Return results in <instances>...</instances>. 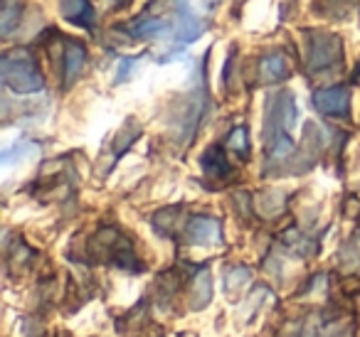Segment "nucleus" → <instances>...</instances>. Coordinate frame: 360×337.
I'll return each instance as SVG.
<instances>
[{
    "mask_svg": "<svg viewBox=\"0 0 360 337\" xmlns=\"http://www.w3.org/2000/svg\"><path fill=\"white\" fill-rule=\"evenodd\" d=\"M299 119V109H296L291 94H281L276 99V109L266 119V150H269V158L284 160L286 155L294 150V143L289 138V131L296 126Z\"/></svg>",
    "mask_w": 360,
    "mask_h": 337,
    "instance_id": "f257e3e1",
    "label": "nucleus"
},
{
    "mask_svg": "<svg viewBox=\"0 0 360 337\" xmlns=\"http://www.w3.org/2000/svg\"><path fill=\"white\" fill-rule=\"evenodd\" d=\"M3 81L18 94H32L42 89V74L27 52H13L3 60Z\"/></svg>",
    "mask_w": 360,
    "mask_h": 337,
    "instance_id": "f03ea898",
    "label": "nucleus"
},
{
    "mask_svg": "<svg viewBox=\"0 0 360 337\" xmlns=\"http://www.w3.org/2000/svg\"><path fill=\"white\" fill-rule=\"evenodd\" d=\"M314 106L326 116H345L350 109V94L345 86H333L314 94Z\"/></svg>",
    "mask_w": 360,
    "mask_h": 337,
    "instance_id": "7ed1b4c3",
    "label": "nucleus"
},
{
    "mask_svg": "<svg viewBox=\"0 0 360 337\" xmlns=\"http://www.w3.org/2000/svg\"><path fill=\"white\" fill-rule=\"evenodd\" d=\"M186 232H188L191 244H198V246H210V244H217L222 239L220 222H217V219H212V217H205V214H200V217H193Z\"/></svg>",
    "mask_w": 360,
    "mask_h": 337,
    "instance_id": "20e7f679",
    "label": "nucleus"
},
{
    "mask_svg": "<svg viewBox=\"0 0 360 337\" xmlns=\"http://www.w3.org/2000/svg\"><path fill=\"white\" fill-rule=\"evenodd\" d=\"M340 52V42L330 35H316L311 40V70H323V67L333 65L335 57Z\"/></svg>",
    "mask_w": 360,
    "mask_h": 337,
    "instance_id": "39448f33",
    "label": "nucleus"
},
{
    "mask_svg": "<svg viewBox=\"0 0 360 337\" xmlns=\"http://www.w3.org/2000/svg\"><path fill=\"white\" fill-rule=\"evenodd\" d=\"M202 30H205V25L198 20V15H193L186 0H178V30H175V37L180 42H193L200 37Z\"/></svg>",
    "mask_w": 360,
    "mask_h": 337,
    "instance_id": "423d86ee",
    "label": "nucleus"
},
{
    "mask_svg": "<svg viewBox=\"0 0 360 337\" xmlns=\"http://www.w3.org/2000/svg\"><path fill=\"white\" fill-rule=\"evenodd\" d=\"M60 11L67 20L79 27H94L96 22L94 8L89 0H60Z\"/></svg>",
    "mask_w": 360,
    "mask_h": 337,
    "instance_id": "0eeeda50",
    "label": "nucleus"
},
{
    "mask_svg": "<svg viewBox=\"0 0 360 337\" xmlns=\"http://www.w3.org/2000/svg\"><path fill=\"white\" fill-rule=\"evenodd\" d=\"M259 74L264 81H281L289 77V67L281 55H269L259 62Z\"/></svg>",
    "mask_w": 360,
    "mask_h": 337,
    "instance_id": "6e6552de",
    "label": "nucleus"
},
{
    "mask_svg": "<svg viewBox=\"0 0 360 337\" xmlns=\"http://www.w3.org/2000/svg\"><path fill=\"white\" fill-rule=\"evenodd\" d=\"M84 47L77 45V42H70L67 45V55H65V84H72V81L79 77L82 65H84Z\"/></svg>",
    "mask_w": 360,
    "mask_h": 337,
    "instance_id": "1a4fd4ad",
    "label": "nucleus"
},
{
    "mask_svg": "<svg viewBox=\"0 0 360 337\" xmlns=\"http://www.w3.org/2000/svg\"><path fill=\"white\" fill-rule=\"evenodd\" d=\"M202 170H205L207 175H227L230 173V163H227L225 153H222L220 148H210L205 155H202Z\"/></svg>",
    "mask_w": 360,
    "mask_h": 337,
    "instance_id": "9d476101",
    "label": "nucleus"
},
{
    "mask_svg": "<svg viewBox=\"0 0 360 337\" xmlns=\"http://www.w3.org/2000/svg\"><path fill=\"white\" fill-rule=\"evenodd\" d=\"M210 296H212V286H210V273L207 268H202L198 273L195 283H193V308H205L210 303Z\"/></svg>",
    "mask_w": 360,
    "mask_h": 337,
    "instance_id": "9b49d317",
    "label": "nucleus"
},
{
    "mask_svg": "<svg viewBox=\"0 0 360 337\" xmlns=\"http://www.w3.org/2000/svg\"><path fill=\"white\" fill-rule=\"evenodd\" d=\"M168 30V22L165 20H158V18H146V20L136 22L131 27V35L134 37H155V35H163Z\"/></svg>",
    "mask_w": 360,
    "mask_h": 337,
    "instance_id": "f8f14e48",
    "label": "nucleus"
},
{
    "mask_svg": "<svg viewBox=\"0 0 360 337\" xmlns=\"http://www.w3.org/2000/svg\"><path fill=\"white\" fill-rule=\"evenodd\" d=\"M139 65L136 60H121L119 62V70H116V81H126L131 77V70Z\"/></svg>",
    "mask_w": 360,
    "mask_h": 337,
    "instance_id": "ddd939ff",
    "label": "nucleus"
}]
</instances>
